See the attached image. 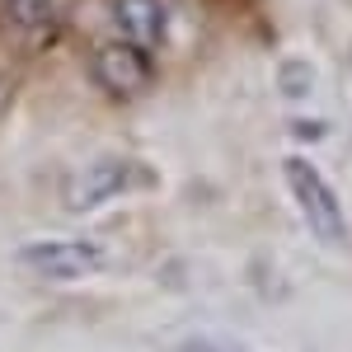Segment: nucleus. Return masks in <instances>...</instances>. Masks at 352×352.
Here are the masks:
<instances>
[{
	"label": "nucleus",
	"instance_id": "f257e3e1",
	"mask_svg": "<svg viewBox=\"0 0 352 352\" xmlns=\"http://www.w3.org/2000/svg\"><path fill=\"white\" fill-rule=\"evenodd\" d=\"M282 179H287V188L296 197L310 235L320 244L343 249V244H348V217H343V197L333 192V184H329L310 160H300V155H287V160H282Z\"/></svg>",
	"mask_w": 352,
	"mask_h": 352
},
{
	"label": "nucleus",
	"instance_id": "f03ea898",
	"mask_svg": "<svg viewBox=\"0 0 352 352\" xmlns=\"http://www.w3.org/2000/svg\"><path fill=\"white\" fill-rule=\"evenodd\" d=\"M151 179H155V174H151L141 160L104 155V160L85 164V169H76V174L66 179V212L85 217V212H94V207H104V202H113V197H122V192L141 188V184H151Z\"/></svg>",
	"mask_w": 352,
	"mask_h": 352
},
{
	"label": "nucleus",
	"instance_id": "7ed1b4c3",
	"mask_svg": "<svg viewBox=\"0 0 352 352\" xmlns=\"http://www.w3.org/2000/svg\"><path fill=\"white\" fill-rule=\"evenodd\" d=\"M19 263L47 282H80V277H94L109 263V249L99 240H80V235H47V240H33L19 249Z\"/></svg>",
	"mask_w": 352,
	"mask_h": 352
},
{
	"label": "nucleus",
	"instance_id": "20e7f679",
	"mask_svg": "<svg viewBox=\"0 0 352 352\" xmlns=\"http://www.w3.org/2000/svg\"><path fill=\"white\" fill-rule=\"evenodd\" d=\"M94 80L99 89L109 94V99H136L146 85H151V47H141V43H104L99 52H94Z\"/></svg>",
	"mask_w": 352,
	"mask_h": 352
},
{
	"label": "nucleus",
	"instance_id": "39448f33",
	"mask_svg": "<svg viewBox=\"0 0 352 352\" xmlns=\"http://www.w3.org/2000/svg\"><path fill=\"white\" fill-rule=\"evenodd\" d=\"M113 24L122 28L127 43L155 47L164 38V5L160 0H113Z\"/></svg>",
	"mask_w": 352,
	"mask_h": 352
},
{
	"label": "nucleus",
	"instance_id": "423d86ee",
	"mask_svg": "<svg viewBox=\"0 0 352 352\" xmlns=\"http://www.w3.org/2000/svg\"><path fill=\"white\" fill-rule=\"evenodd\" d=\"M277 89H282L292 104H300V99H310V89H315V71H310L305 61H282V66H277Z\"/></svg>",
	"mask_w": 352,
	"mask_h": 352
},
{
	"label": "nucleus",
	"instance_id": "0eeeda50",
	"mask_svg": "<svg viewBox=\"0 0 352 352\" xmlns=\"http://www.w3.org/2000/svg\"><path fill=\"white\" fill-rule=\"evenodd\" d=\"M5 14H10V24L14 28H43L52 19V0H5Z\"/></svg>",
	"mask_w": 352,
	"mask_h": 352
},
{
	"label": "nucleus",
	"instance_id": "6e6552de",
	"mask_svg": "<svg viewBox=\"0 0 352 352\" xmlns=\"http://www.w3.org/2000/svg\"><path fill=\"white\" fill-rule=\"evenodd\" d=\"M179 352H235V348H226V343H207V338H197V343H184Z\"/></svg>",
	"mask_w": 352,
	"mask_h": 352
},
{
	"label": "nucleus",
	"instance_id": "1a4fd4ad",
	"mask_svg": "<svg viewBox=\"0 0 352 352\" xmlns=\"http://www.w3.org/2000/svg\"><path fill=\"white\" fill-rule=\"evenodd\" d=\"M348 71H352V66H348Z\"/></svg>",
	"mask_w": 352,
	"mask_h": 352
}]
</instances>
